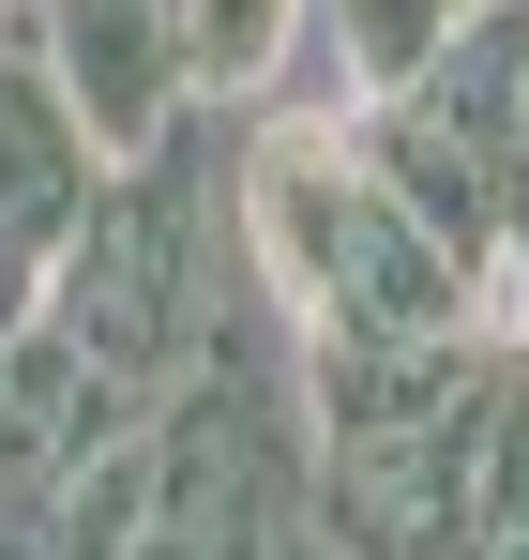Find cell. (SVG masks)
I'll return each mask as SVG.
<instances>
[{
    "label": "cell",
    "instance_id": "ba28073f",
    "mask_svg": "<svg viewBox=\"0 0 529 560\" xmlns=\"http://www.w3.org/2000/svg\"><path fill=\"white\" fill-rule=\"evenodd\" d=\"M469 469H484V515L529 530V334H499V378H484V440H469Z\"/></svg>",
    "mask_w": 529,
    "mask_h": 560
},
{
    "label": "cell",
    "instance_id": "9c48e42d",
    "mask_svg": "<svg viewBox=\"0 0 529 560\" xmlns=\"http://www.w3.org/2000/svg\"><path fill=\"white\" fill-rule=\"evenodd\" d=\"M499 273H515V334H529V137L499 152Z\"/></svg>",
    "mask_w": 529,
    "mask_h": 560
},
{
    "label": "cell",
    "instance_id": "8992f818",
    "mask_svg": "<svg viewBox=\"0 0 529 560\" xmlns=\"http://www.w3.org/2000/svg\"><path fill=\"white\" fill-rule=\"evenodd\" d=\"M409 106H424L439 137H469V152H515L529 137V0H469L439 46H424Z\"/></svg>",
    "mask_w": 529,
    "mask_h": 560
},
{
    "label": "cell",
    "instance_id": "5b68a950",
    "mask_svg": "<svg viewBox=\"0 0 529 560\" xmlns=\"http://www.w3.org/2000/svg\"><path fill=\"white\" fill-rule=\"evenodd\" d=\"M106 183V152H91V121L61 106V77L31 61V46H0V243H61Z\"/></svg>",
    "mask_w": 529,
    "mask_h": 560
},
{
    "label": "cell",
    "instance_id": "8fae6325",
    "mask_svg": "<svg viewBox=\"0 0 529 560\" xmlns=\"http://www.w3.org/2000/svg\"><path fill=\"white\" fill-rule=\"evenodd\" d=\"M287 560H333V546H318V530H287Z\"/></svg>",
    "mask_w": 529,
    "mask_h": 560
},
{
    "label": "cell",
    "instance_id": "3957f363",
    "mask_svg": "<svg viewBox=\"0 0 529 560\" xmlns=\"http://www.w3.org/2000/svg\"><path fill=\"white\" fill-rule=\"evenodd\" d=\"M31 61L61 77V106L91 121V152H137L181 106V0H46Z\"/></svg>",
    "mask_w": 529,
    "mask_h": 560
},
{
    "label": "cell",
    "instance_id": "277c9868",
    "mask_svg": "<svg viewBox=\"0 0 529 560\" xmlns=\"http://www.w3.org/2000/svg\"><path fill=\"white\" fill-rule=\"evenodd\" d=\"M137 530H152V440L0 469V560H121Z\"/></svg>",
    "mask_w": 529,
    "mask_h": 560
},
{
    "label": "cell",
    "instance_id": "6da1fadb",
    "mask_svg": "<svg viewBox=\"0 0 529 560\" xmlns=\"http://www.w3.org/2000/svg\"><path fill=\"white\" fill-rule=\"evenodd\" d=\"M227 303H272V288L243 258V212H212V183H197V92H181L137 152H106L91 212L46 243V318L91 364H121L137 394H167Z\"/></svg>",
    "mask_w": 529,
    "mask_h": 560
},
{
    "label": "cell",
    "instance_id": "52a82bcc",
    "mask_svg": "<svg viewBox=\"0 0 529 560\" xmlns=\"http://www.w3.org/2000/svg\"><path fill=\"white\" fill-rule=\"evenodd\" d=\"M303 0H181V92H272Z\"/></svg>",
    "mask_w": 529,
    "mask_h": 560
},
{
    "label": "cell",
    "instance_id": "30bf717a",
    "mask_svg": "<svg viewBox=\"0 0 529 560\" xmlns=\"http://www.w3.org/2000/svg\"><path fill=\"white\" fill-rule=\"evenodd\" d=\"M31 15H46V0H0V46H31Z\"/></svg>",
    "mask_w": 529,
    "mask_h": 560
},
{
    "label": "cell",
    "instance_id": "7a4b0ae2",
    "mask_svg": "<svg viewBox=\"0 0 529 560\" xmlns=\"http://www.w3.org/2000/svg\"><path fill=\"white\" fill-rule=\"evenodd\" d=\"M227 212H243V258H258L287 334H318V318H469V273L378 197L349 121H318V106H272L258 121Z\"/></svg>",
    "mask_w": 529,
    "mask_h": 560
}]
</instances>
